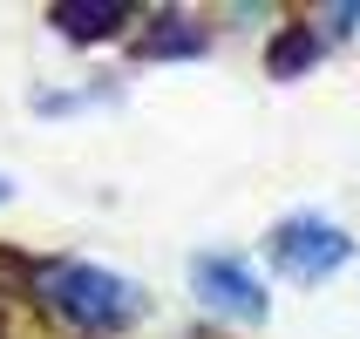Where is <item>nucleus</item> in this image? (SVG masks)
I'll return each instance as SVG.
<instances>
[{
  "mask_svg": "<svg viewBox=\"0 0 360 339\" xmlns=\"http://www.w3.org/2000/svg\"><path fill=\"white\" fill-rule=\"evenodd\" d=\"M27 279H34V299L82 339H116L150 312L136 279H122L109 265H89V258H41Z\"/></svg>",
  "mask_w": 360,
  "mask_h": 339,
  "instance_id": "f257e3e1",
  "label": "nucleus"
},
{
  "mask_svg": "<svg viewBox=\"0 0 360 339\" xmlns=\"http://www.w3.org/2000/svg\"><path fill=\"white\" fill-rule=\"evenodd\" d=\"M265 251H272V265H279L292 285H326L354 258V238H347L326 211H292V218H279L265 231Z\"/></svg>",
  "mask_w": 360,
  "mask_h": 339,
  "instance_id": "f03ea898",
  "label": "nucleus"
},
{
  "mask_svg": "<svg viewBox=\"0 0 360 339\" xmlns=\"http://www.w3.org/2000/svg\"><path fill=\"white\" fill-rule=\"evenodd\" d=\"M191 285H198V299L211 305V312H224V319H238V326H265L272 319L265 279L238 251H198V258H191Z\"/></svg>",
  "mask_w": 360,
  "mask_h": 339,
  "instance_id": "7ed1b4c3",
  "label": "nucleus"
},
{
  "mask_svg": "<svg viewBox=\"0 0 360 339\" xmlns=\"http://www.w3.org/2000/svg\"><path fill=\"white\" fill-rule=\"evenodd\" d=\"M48 20H55L68 41H109L116 27L136 20V7H129V0H68V7H55Z\"/></svg>",
  "mask_w": 360,
  "mask_h": 339,
  "instance_id": "20e7f679",
  "label": "nucleus"
},
{
  "mask_svg": "<svg viewBox=\"0 0 360 339\" xmlns=\"http://www.w3.org/2000/svg\"><path fill=\"white\" fill-rule=\"evenodd\" d=\"M313 61H320V27H313V20H292V27H279L272 48H265V75L272 81H300Z\"/></svg>",
  "mask_w": 360,
  "mask_h": 339,
  "instance_id": "39448f33",
  "label": "nucleus"
},
{
  "mask_svg": "<svg viewBox=\"0 0 360 339\" xmlns=\"http://www.w3.org/2000/svg\"><path fill=\"white\" fill-rule=\"evenodd\" d=\"M136 48H143V61H198L211 48V34H204L198 20H184V14H157V27Z\"/></svg>",
  "mask_w": 360,
  "mask_h": 339,
  "instance_id": "423d86ee",
  "label": "nucleus"
},
{
  "mask_svg": "<svg viewBox=\"0 0 360 339\" xmlns=\"http://www.w3.org/2000/svg\"><path fill=\"white\" fill-rule=\"evenodd\" d=\"M7 197H14V183H7V177H0V204H7Z\"/></svg>",
  "mask_w": 360,
  "mask_h": 339,
  "instance_id": "0eeeda50",
  "label": "nucleus"
}]
</instances>
